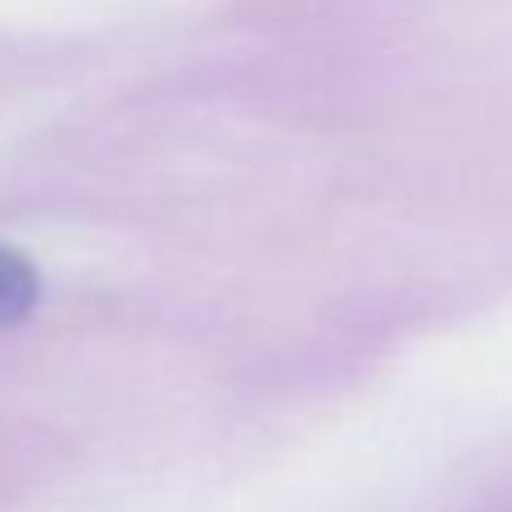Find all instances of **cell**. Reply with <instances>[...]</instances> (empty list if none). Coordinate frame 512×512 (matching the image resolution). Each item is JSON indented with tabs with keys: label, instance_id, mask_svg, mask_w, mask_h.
Returning <instances> with one entry per match:
<instances>
[{
	"label": "cell",
	"instance_id": "6da1fadb",
	"mask_svg": "<svg viewBox=\"0 0 512 512\" xmlns=\"http://www.w3.org/2000/svg\"><path fill=\"white\" fill-rule=\"evenodd\" d=\"M37 290L41 286L32 263L0 245V327H14V322L28 318V309L37 304Z\"/></svg>",
	"mask_w": 512,
	"mask_h": 512
}]
</instances>
